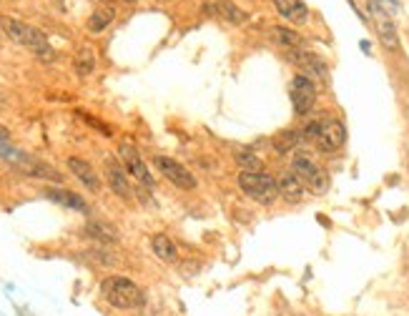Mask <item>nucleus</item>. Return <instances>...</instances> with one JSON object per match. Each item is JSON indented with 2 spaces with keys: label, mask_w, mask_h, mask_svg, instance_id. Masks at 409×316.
<instances>
[{
  "label": "nucleus",
  "mask_w": 409,
  "mask_h": 316,
  "mask_svg": "<svg viewBox=\"0 0 409 316\" xmlns=\"http://www.w3.org/2000/svg\"><path fill=\"white\" fill-rule=\"evenodd\" d=\"M101 297L108 306L119 311H136L146 304V291L128 276H106L101 281Z\"/></svg>",
  "instance_id": "obj_1"
},
{
  "label": "nucleus",
  "mask_w": 409,
  "mask_h": 316,
  "mask_svg": "<svg viewBox=\"0 0 409 316\" xmlns=\"http://www.w3.org/2000/svg\"><path fill=\"white\" fill-rule=\"evenodd\" d=\"M302 139L304 141H314L319 151L324 153H334L347 143V125L339 119L331 116H322L314 119L302 128Z\"/></svg>",
  "instance_id": "obj_2"
},
{
  "label": "nucleus",
  "mask_w": 409,
  "mask_h": 316,
  "mask_svg": "<svg viewBox=\"0 0 409 316\" xmlns=\"http://www.w3.org/2000/svg\"><path fill=\"white\" fill-rule=\"evenodd\" d=\"M0 26L6 30V35L20 46H26L28 51H33V55L38 60H55V51L51 48L48 43V35L38 28L28 26L23 20H15V18H3L0 20Z\"/></svg>",
  "instance_id": "obj_3"
},
{
  "label": "nucleus",
  "mask_w": 409,
  "mask_h": 316,
  "mask_svg": "<svg viewBox=\"0 0 409 316\" xmlns=\"http://www.w3.org/2000/svg\"><path fill=\"white\" fill-rule=\"evenodd\" d=\"M236 184L241 193L259 206H274L281 198L279 181L266 171H238Z\"/></svg>",
  "instance_id": "obj_4"
},
{
  "label": "nucleus",
  "mask_w": 409,
  "mask_h": 316,
  "mask_svg": "<svg viewBox=\"0 0 409 316\" xmlns=\"http://www.w3.org/2000/svg\"><path fill=\"white\" fill-rule=\"evenodd\" d=\"M291 173H294V176L306 186V191H311V193H319V196H322V193H327V188H329V176H327V171H324L309 153H294V156H291Z\"/></svg>",
  "instance_id": "obj_5"
},
{
  "label": "nucleus",
  "mask_w": 409,
  "mask_h": 316,
  "mask_svg": "<svg viewBox=\"0 0 409 316\" xmlns=\"http://www.w3.org/2000/svg\"><path fill=\"white\" fill-rule=\"evenodd\" d=\"M317 83L309 78V76H304V73H299V76H294L291 78V86H289V96H291V108H294V113H297L299 119H304V116H309L311 108H314V103H317Z\"/></svg>",
  "instance_id": "obj_6"
},
{
  "label": "nucleus",
  "mask_w": 409,
  "mask_h": 316,
  "mask_svg": "<svg viewBox=\"0 0 409 316\" xmlns=\"http://www.w3.org/2000/svg\"><path fill=\"white\" fill-rule=\"evenodd\" d=\"M10 166H13L15 171H20L23 176L28 178H38V181H51V184H63V178L60 176V171H55L53 166H48L46 161H40V158L31 156V153L26 151H18V156L10 161Z\"/></svg>",
  "instance_id": "obj_7"
},
{
  "label": "nucleus",
  "mask_w": 409,
  "mask_h": 316,
  "mask_svg": "<svg viewBox=\"0 0 409 316\" xmlns=\"http://www.w3.org/2000/svg\"><path fill=\"white\" fill-rule=\"evenodd\" d=\"M153 166L159 168V173L168 181V184H173L176 188H181V191H193V188L198 186L196 176H193L184 164H178L176 158L153 156Z\"/></svg>",
  "instance_id": "obj_8"
},
{
  "label": "nucleus",
  "mask_w": 409,
  "mask_h": 316,
  "mask_svg": "<svg viewBox=\"0 0 409 316\" xmlns=\"http://www.w3.org/2000/svg\"><path fill=\"white\" fill-rule=\"evenodd\" d=\"M119 158H121V164H123V168L128 171V176L136 178L143 188H153V176H151V171H148V166H146L143 156L139 153L136 146L123 141V143L119 146Z\"/></svg>",
  "instance_id": "obj_9"
},
{
  "label": "nucleus",
  "mask_w": 409,
  "mask_h": 316,
  "mask_svg": "<svg viewBox=\"0 0 409 316\" xmlns=\"http://www.w3.org/2000/svg\"><path fill=\"white\" fill-rule=\"evenodd\" d=\"M289 60L297 63L304 76H309L311 80H322V83L329 80V66H327V60L322 55H317V53L294 48V51H289Z\"/></svg>",
  "instance_id": "obj_10"
},
{
  "label": "nucleus",
  "mask_w": 409,
  "mask_h": 316,
  "mask_svg": "<svg viewBox=\"0 0 409 316\" xmlns=\"http://www.w3.org/2000/svg\"><path fill=\"white\" fill-rule=\"evenodd\" d=\"M103 168H106V178H108L111 191L116 193L119 198H123V201H131V198H133L131 176H128V171L123 168V164H119L116 158H106Z\"/></svg>",
  "instance_id": "obj_11"
},
{
  "label": "nucleus",
  "mask_w": 409,
  "mask_h": 316,
  "mask_svg": "<svg viewBox=\"0 0 409 316\" xmlns=\"http://www.w3.org/2000/svg\"><path fill=\"white\" fill-rule=\"evenodd\" d=\"M83 234H86V238L98 241L103 246L119 244L121 241V231L113 224H108V221H101V218H88L86 226H83Z\"/></svg>",
  "instance_id": "obj_12"
},
{
  "label": "nucleus",
  "mask_w": 409,
  "mask_h": 316,
  "mask_svg": "<svg viewBox=\"0 0 409 316\" xmlns=\"http://www.w3.org/2000/svg\"><path fill=\"white\" fill-rule=\"evenodd\" d=\"M68 171L73 173V176L78 178L80 184L86 186L88 191H98L101 188V178H98V173H96V168H93L88 161H83V158H78V156H71L68 158Z\"/></svg>",
  "instance_id": "obj_13"
},
{
  "label": "nucleus",
  "mask_w": 409,
  "mask_h": 316,
  "mask_svg": "<svg viewBox=\"0 0 409 316\" xmlns=\"http://www.w3.org/2000/svg\"><path fill=\"white\" fill-rule=\"evenodd\" d=\"M274 8L281 18L294 23V26L309 23V8L304 6L302 0H274Z\"/></svg>",
  "instance_id": "obj_14"
},
{
  "label": "nucleus",
  "mask_w": 409,
  "mask_h": 316,
  "mask_svg": "<svg viewBox=\"0 0 409 316\" xmlns=\"http://www.w3.org/2000/svg\"><path fill=\"white\" fill-rule=\"evenodd\" d=\"M206 13L218 15V18H224L226 23H234V26H241V23L249 20V13L241 10V8H238L236 3H232V0H218V3H214V6H206Z\"/></svg>",
  "instance_id": "obj_15"
},
{
  "label": "nucleus",
  "mask_w": 409,
  "mask_h": 316,
  "mask_svg": "<svg viewBox=\"0 0 409 316\" xmlns=\"http://www.w3.org/2000/svg\"><path fill=\"white\" fill-rule=\"evenodd\" d=\"M151 251L153 256L159 258L164 263H176L178 261V246L173 244L171 236H166V234H153L151 236Z\"/></svg>",
  "instance_id": "obj_16"
},
{
  "label": "nucleus",
  "mask_w": 409,
  "mask_h": 316,
  "mask_svg": "<svg viewBox=\"0 0 409 316\" xmlns=\"http://www.w3.org/2000/svg\"><path fill=\"white\" fill-rule=\"evenodd\" d=\"M43 196L51 198L53 204L66 206V209H71V211H80V213H88V204L83 201V196H78V193L63 191V188H46V193H43Z\"/></svg>",
  "instance_id": "obj_17"
},
{
  "label": "nucleus",
  "mask_w": 409,
  "mask_h": 316,
  "mask_svg": "<svg viewBox=\"0 0 409 316\" xmlns=\"http://www.w3.org/2000/svg\"><path fill=\"white\" fill-rule=\"evenodd\" d=\"M279 191H281V196H284L289 204H299L304 198V193H306V186H304L291 171H286L279 176Z\"/></svg>",
  "instance_id": "obj_18"
},
{
  "label": "nucleus",
  "mask_w": 409,
  "mask_h": 316,
  "mask_svg": "<svg viewBox=\"0 0 409 316\" xmlns=\"http://www.w3.org/2000/svg\"><path fill=\"white\" fill-rule=\"evenodd\" d=\"M374 28L376 35H379V43H382L387 51H399V33H397L394 20L390 18H374Z\"/></svg>",
  "instance_id": "obj_19"
},
{
  "label": "nucleus",
  "mask_w": 409,
  "mask_h": 316,
  "mask_svg": "<svg viewBox=\"0 0 409 316\" xmlns=\"http://www.w3.org/2000/svg\"><path fill=\"white\" fill-rule=\"evenodd\" d=\"M269 35L274 38V43L289 48V51H294V48H302V43H304L302 35H299L297 30H291V28H284V26L269 28Z\"/></svg>",
  "instance_id": "obj_20"
},
{
  "label": "nucleus",
  "mask_w": 409,
  "mask_h": 316,
  "mask_svg": "<svg viewBox=\"0 0 409 316\" xmlns=\"http://www.w3.org/2000/svg\"><path fill=\"white\" fill-rule=\"evenodd\" d=\"M302 141H304L302 131H281L274 136V148H277L279 153H291Z\"/></svg>",
  "instance_id": "obj_21"
},
{
  "label": "nucleus",
  "mask_w": 409,
  "mask_h": 316,
  "mask_svg": "<svg viewBox=\"0 0 409 316\" xmlns=\"http://www.w3.org/2000/svg\"><path fill=\"white\" fill-rule=\"evenodd\" d=\"M399 13H402V6H399V0H372V15H374V18H390V20H394Z\"/></svg>",
  "instance_id": "obj_22"
},
{
  "label": "nucleus",
  "mask_w": 409,
  "mask_h": 316,
  "mask_svg": "<svg viewBox=\"0 0 409 316\" xmlns=\"http://www.w3.org/2000/svg\"><path fill=\"white\" fill-rule=\"evenodd\" d=\"M73 66H76V73H78L80 78H88L93 73V68H96V53L91 48H80L76 60H73Z\"/></svg>",
  "instance_id": "obj_23"
},
{
  "label": "nucleus",
  "mask_w": 409,
  "mask_h": 316,
  "mask_svg": "<svg viewBox=\"0 0 409 316\" xmlns=\"http://www.w3.org/2000/svg\"><path fill=\"white\" fill-rule=\"evenodd\" d=\"M20 148H15L13 143H10V133H8V128H3L0 125V161H13L15 156H18Z\"/></svg>",
  "instance_id": "obj_24"
},
{
  "label": "nucleus",
  "mask_w": 409,
  "mask_h": 316,
  "mask_svg": "<svg viewBox=\"0 0 409 316\" xmlns=\"http://www.w3.org/2000/svg\"><path fill=\"white\" fill-rule=\"evenodd\" d=\"M111 20H113V10H96V13L91 15V20H88V30L101 33L103 28L111 26Z\"/></svg>",
  "instance_id": "obj_25"
},
{
  "label": "nucleus",
  "mask_w": 409,
  "mask_h": 316,
  "mask_svg": "<svg viewBox=\"0 0 409 316\" xmlns=\"http://www.w3.org/2000/svg\"><path fill=\"white\" fill-rule=\"evenodd\" d=\"M236 164L241 166V171H261V161L256 156H251V153H238Z\"/></svg>",
  "instance_id": "obj_26"
},
{
  "label": "nucleus",
  "mask_w": 409,
  "mask_h": 316,
  "mask_svg": "<svg viewBox=\"0 0 409 316\" xmlns=\"http://www.w3.org/2000/svg\"><path fill=\"white\" fill-rule=\"evenodd\" d=\"M349 6L356 10V15L364 20V23H369L372 18V0H349Z\"/></svg>",
  "instance_id": "obj_27"
},
{
  "label": "nucleus",
  "mask_w": 409,
  "mask_h": 316,
  "mask_svg": "<svg viewBox=\"0 0 409 316\" xmlns=\"http://www.w3.org/2000/svg\"><path fill=\"white\" fill-rule=\"evenodd\" d=\"M88 256L96 258V261L103 263V266H111V263H116V258H111V254H106L103 249H93V251H88Z\"/></svg>",
  "instance_id": "obj_28"
},
{
  "label": "nucleus",
  "mask_w": 409,
  "mask_h": 316,
  "mask_svg": "<svg viewBox=\"0 0 409 316\" xmlns=\"http://www.w3.org/2000/svg\"><path fill=\"white\" fill-rule=\"evenodd\" d=\"M80 116H83V119H86V123H91L93 128H98V131L103 133V136H111V128H108V125L98 123V121H96V119H91V116H86V113H80Z\"/></svg>",
  "instance_id": "obj_29"
},
{
  "label": "nucleus",
  "mask_w": 409,
  "mask_h": 316,
  "mask_svg": "<svg viewBox=\"0 0 409 316\" xmlns=\"http://www.w3.org/2000/svg\"><path fill=\"white\" fill-rule=\"evenodd\" d=\"M125 3H136V0H125Z\"/></svg>",
  "instance_id": "obj_30"
}]
</instances>
